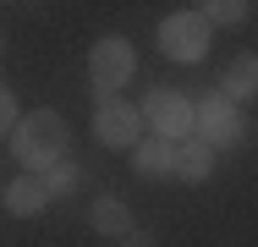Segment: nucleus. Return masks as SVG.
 <instances>
[{
  "instance_id": "nucleus-9",
  "label": "nucleus",
  "mask_w": 258,
  "mask_h": 247,
  "mask_svg": "<svg viewBox=\"0 0 258 247\" xmlns=\"http://www.w3.org/2000/svg\"><path fill=\"white\" fill-rule=\"evenodd\" d=\"M220 94L231 99V104H247V99H258V55H253V49H247V55H236V60L225 66Z\"/></svg>"
},
{
  "instance_id": "nucleus-14",
  "label": "nucleus",
  "mask_w": 258,
  "mask_h": 247,
  "mask_svg": "<svg viewBox=\"0 0 258 247\" xmlns=\"http://www.w3.org/2000/svg\"><path fill=\"white\" fill-rule=\"evenodd\" d=\"M17 127V99H11V88H0V132H11Z\"/></svg>"
},
{
  "instance_id": "nucleus-16",
  "label": "nucleus",
  "mask_w": 258,
  "mask_h": 247,
  "mask_svg": "<svg viewBox=\"0 0 258 247\" xmlns=\"http://www.w3.org/2000/svg\"><path fill=\"white\" fill-rule=\"evenodd\" d=\"M0 55H6V33H0Z\"/></svg>"
},
{
  "instance_id": "nucleus-5",
  "label": "nucleus",
  "mask_w": 258,
  "mask_h": 247,
  "mask_svg": "<svg viewBox=\"0 0 258 247\" xmlns=\"http://www.w3.org/2000/svg\"><path fill=\"white\" fill-rule=\"evenodd\" d=\"M138 110H143V121L154 127V138H165V143H181V138L192 132V99L176 94V88H149V99H143Z\"/></svg>"
},
{
  "instance_id": "nucleus-10",
  "label": "nucleus",
  "mask_w": 258,
  "mask_h": 247,
  "mask_svg": "<svg viewBox=\"0 0 258 247\" xmlns=\"http://www.w3.org/2000/svg\"><path fill=\"white\" fill-rule=\"evenodd\" d=\"M214 176V148L209 143H176V181H209Z\"/></svg>"
},
{
  "instance_id": "nucleus-6",
  "label": "nucleus",
  "mask_w": 258,
  "mask_h": 247,
  "mask_svg": "<svg viewBox=\"0 0 258 247\" xmlns=\"http://www.w3.org/2000/svg\"><path fill=\"white\" fill-rule=\"evenodd\" d=\"M138 132H143V110L132 104V99H99V110H94V138L104 148H132L138 143Z\"/></svg>"
},
{
  "instance_id": "nucleus-11",
  "label": "nucleus",
  "mask_w": 258,
  "mask_h": 247,
  "mask_svg": "<svg viewBox=\"0 0 258 247\" xmlns=\"http://www.w3.org/2000/svg\"><path fill=\"white\" fill-rule=\"evenodd\" d=\"M88 225H94L99 236H126V231H132V214H126V203H121V198H94Z\"/></svg>"
},
{
  "instance_id": "nucleus-4",
  "label": "nucleus",
  "mask_w": 258,
  "mask_h": 247,
  "mask_svg": "<svg viewBox=\"0 0 258 247\" xmlns=\"http://www.w3.org/2000/svg\"><path fill=\"white\" fill-rule=\"evenodd\" d=\"M209 33H214V28H209L198 11H170V17L159 22V49H165L170 60H187V66H192V60L209 55Z\"/></svg>"
},
{
  "instance_id": "nucleus-8",
  "label": "nucleus",
  "mask_w": 258,
  "mask_h": 247,
  "mask_svg": "<svg viewBox=\"0 0 258 247\" xmlns=\"http://www.w3.org/2000/svg\"><path fill=\"white\" fill-rule=\"evenodd\" d=\"M132 170L138 176H149V181H165V176H176V143H165V138H138L132 143Z\"/></svg>"
},
{
  "instance_id": "nucleus-2",
  "label": "nucleus",
  "mask_w": 258,
  "mask_h": 247,
  "mask_svg": "<svg viewBox=\"0 0 258 247\" xmlns=\"http://www.w3.org/2000/svg\"><path fill=\"white\" fill-rule=\"evenodd\" d=\"M132 72H138L132 39H99V44L88 49V88L99 99H115L126 83H132Z\"/></svg>"
},
{
  "instance_id": "nucleus-15",
  "label": "nucleus",
  "mask_w": 258,
  "mask_h": 247,
  "mask_svg": "<svg viewBox=\"0 0 258 247\" xmlns=\"http://www.w3.org/2000/svg\"><path fill=\"white\" fill-rule=\"evenodd\" d=\"M121 242H126V247H159V242H154V231H126Z\"/></svg>"
},
{
  "instance_id": "nucleus-7",
  "label": "nucleus",
  "mask_w": 258,
  "mask_h": 247,
  "mask_svg": "<svg viewBox=\"0 0 258 247\" xmlns=\"http://www.w3.org/2000/svg\"><path fill=\"white\" fill-rule=\"evenodd\" d=\"M50 203H55V198H50V187H44V176H33V170L17 176V181L6 187V209H11L17 220H33V214H44Z\"/></svg>"
},
{
  "instance_id": "nucleus-1",
  "label": "nucleus",
  "mask_w": 258,
  "mask_h": 247,
  "mask_svg": "<svg viewBox=\"0 0 258 247\" xmlns=\"http://www.w3.org/2000/svg\"><path fill=\"white\" fill-rule=\"evenodd\" d=\"M66 148H72V127H66V115H60V110L17 115V127H11V159H22L33 176H44L50 165H60V159H66Z\"/></svg>"
},
{
  "instance_id": "nucleus-3",
  "label": "nucleus",
  "mask_w": 258,
  "mask_h": 247,
  "mask_svg": "<svg viewBox=\"0 0 258 247\" xmlns=\"http://www.w3.org/2000/svg\"><path fill=\"white\" fill-rule=\"evenodd\" d=\"M192 132H198V143H209L214 154H220V148H236V143H242V132H247L242 104H231V99L214 88L204 104H192Z\"/></svg>"
},
{
  "instance_id": "nucleus-13",
  "label": "nucleus",
  "mask_w": 258,
  "mask_h": 247,
  "mask_svg": "<svg viewBox=\"0 0 258 247\" xmlns=\"http://www.w3.org/2000/svg\"><path fill=\"white\" fill-rule=\"evenodd\" d=\"M44 187H50V198H60V193H77V187H83V176H77V165H72V159H60V165L44 170Z\"/></svg>"
},
{
  "instance_id": "nucleus-12",
  "label": "nucleus",
  "mask_w": 258,
  "mask_h": 247,
  "mask_svg": "<svg viewBox=\"0 0 258 247\" xmlns=\"http://www.w3.org/2000/svg\"><path fill=\"white\" fill-rule=\"evenodd\" d=\"M198 17H204L209 28H242L253 17V0H204Z\"/></svg>"
}]
</instances>
